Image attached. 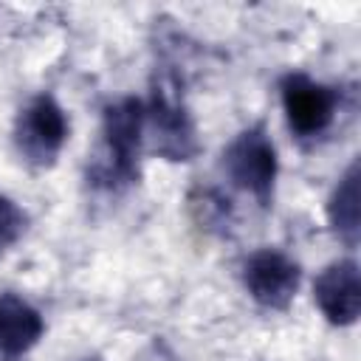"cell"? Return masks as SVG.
Segmentation results:
<instances>
[{"instance_id":"6da1fadb","label":"cell","mask_w":361,"mask_h":361,"mask_svg":"<svg viewBox=\"0 0 361 361\" xmlns=\"http://www.w3.org/2000/svg\"><path fill=\"white\" fill-rule=\"evenodd\" d=\"M147 138V107L135 96L116 99L102 116V158L96 175L107 183L138 180L141 147Z\"/></svg>"},{"instance_id":"7a4b0ae2","label":"cell","mask_w":361,"mask_h":361,"mask_svg":"<svg viewBox=\"0 0 361 361\" xmlns=\"http://www.w3.org/2000/svg\"><path fill=\"white\" fill-rule=\"evenodd\" d=\"M147 107V138L152 141V149L166 161H192L200 152L197 127L195 118L180 96L178 79L169 73H161L152 85L149 104Z\"/></svg>"},{"instance_id":"3957f363","label":"cell","mask_w":361,"mask_h":361,"mask_svg":"<svg viewBox=\"0 0 361 361\" xmlns=\"http://www.w3.org/2000/svg\"><path fill=\"white\" fill-rule=\"evenodd\" d=\"M223 169L234 186L248 192L259 206H271L276 186V147L262 124H251L234 135L223 152Z\"/></svg>"},{"instance_id":"277c9868","label":"cell","mask_w":361,"mask_h":361,"mask_svg":"<svg viewBox=\"0 0 361 361\" xmlns=\"http://www.w3.org/2000/svg\"><path fill=\"white\" fill-rule=\"evenodd\" d=\"M68 141V116L51 93L34 96L14 121V144L25 164L51 166Z\"/></svg>"},{"instance_id":"5b68a950","label":"cell","mask_w":361,"mask_h":361,"mask_svg":"<svg viewBox=\"0 0 361 361\" xmlns=\"http://www.w3.org/2000/svg\"><path fill=\"white\" fill-rule=\"evenodd\" d=\"M302 282V268L279 248H257L243 262V285L254 302L271 310H285Z\"/></svg>"},{"instance_id":"8992f818","label":"cell","mask_w":361,"mask_h":361,"mask_svg":"<svg viewBox=\"0 0 361 361\" xmlns=\"http://www.w3.org/2000/svg\"><path fill=\"white\" fill-rule=\"evenodd\" d=\"M282 107L293 133L319 135L330 127L338 107V96L333 87L305 73H288L282 79Z\"/></svg>"},{"instance_id":"52a82bcc","label":"cell","mask_w":361,"mask_h":361,"mask_svg":"<svg viewBox=\"0 0 361 361\" xmlns=\"http://www.w3.org/2000/svg\"><path fill=\"white\" fill-rule=\"evenodd\" d=\"M313 299L336 327L355 324L361 313V271L355 259H336L313 279Z\"/></svg>"},{"instance_id":"ba28073f","label":"cell","mask_w":361,"mask_h":361,"mask_svg":"<svg viewBox=\"0 0 361 361\" xmlns=\"http://www.w3.org/2000/svg\"><path fill=\"white\" fill-rule=\"evenodd\" d=\"M45 333V322L34 305L17 293H0V353L17 358L28 353Z\"/></svg>"},{"instance_id":"9c48e42d","label":"cell","mask_w":361,"mask_h":361,"mask_svg":"<svg viewBox=\"0 0 361 361\" xmlns=\"http://www.w3.org/2000/svg\"><path fill=\"white\" fill-rule=\"evenodd\" d=\"M358 186H361V169H358V161H353L347 172L338 178L327 203L330 226L347 248H355L361 234V189Z\"/></svg>"},{"instance_id":"30bf717a","label":"cell","mask_w":361,"mask_h":361,"mask_svg":"<svg viewBox=\"0 0 361 361\" xmlns=\"http://www.w3.org/2000/svg\"><path fill=\"white\" fill-rule=\"evenodd\" d=\"M23 231H25V214H23V209L11 197L0 195V254L8 251L23 237Z\"/></svg>"},{"instance_id":"8fae6325","label":"cell","mask_w":361,"mask_h":361,"mask_svg":"<svg viewBox=\"0 0 361 361\" xmlns=\"http://www.w3.org/2000/svg\"><path fill=\"white\" fill-rule=\"evenodd\" d=\"M85 361H99V358H85Z\"/></svg>"}]
</instances>
